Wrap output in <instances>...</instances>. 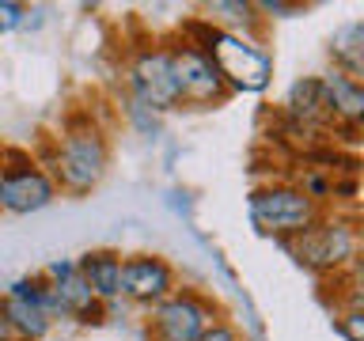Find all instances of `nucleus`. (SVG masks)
<instances>
[{"label":"nucleus","mask_w":364,"mask_h":341,"mask_svg":"<svg viewBox=\"0 0 364 341\" xmlns=\"http://www.w3.org/2000/svg\"><path fill=\"white\" fill-rule=\"evenodd\" d=\"M201 50L220 72L224 87L232 91H262L273 76V61L266 57V50L243 38L239 31H209Z\"/></svg>","instance_id":"1"},{"label":"nucleus","mask_w":364,"mask_h":341,"mask_svg":"<svg viewBox=\"0 0 364 341\" xmlns=\"http://www.w3.org/2000/svg\"><path fill=\"white\" fill-rule=\"evenodd\" d=\"M250 220L258 224V232L289 243V239L304 235L318 220V205L300 186L273 182V186H262L250 193Z\"/></svg>","instance_id":"2"},{"label":"nucleus","mask_w":364,"mask_h":341,"mask_svg":"<svg viewBox=\"0 0 364 341\" xmlns=\"http://www.w3.org/2000/svg\"><path fill=\"white\" fill-rule=\"evenodd\" d=\"M102 170H107V141L95 125H76L68 129L53 148V182H61L73 193H87L99 186Z\"/></svg>","instance_id":"3"},{"label":"nucleus","mask_w":364,"mask_h":341,"mask_svg":"<svg viewBox=\"0 0 364 341\" xmlns=\"http://www.w3.org/2000/svg\"><path fill=\"white\" fill-rule=\"evenodd\" d=\"M292 254L300 266L315 269V273H326V269H338L346 261L357 258V232L353 224L346 220H315L304 235L292 239Z\"/></svg>","instance_id":"4"},{"label":"nucleus","mask_w":364,"mask_h":341,"mask_svg":"<svg viewBox=\"0 0 364 341\" xmlns=\"http://www.w3.org/2000/svg\"><path fill=\"white\" fill-rule=\"evenodd\" d=\"M53 193H57V182L42 167H34L31 159L16 152L8 156V163L0 156V209L4 212H16V216L38 212L53 201Z\"/></svg>","instance_id":"5"},{"label":"nucleus","mask_w":364,"mask_h":341,"mask_svg":"<svg viewBox=\"0 0 364 341\" xmlns=\"http://www.w3.org/2000/svg\"><path fill=\"white\" fill-rule=\"evenodd\" d=\"M129 91L133 102L144 110H175L178 107V84H175V65L167 50H141L129 65Z\"/></svg>","instance_id":"6"},{"label":"nucleus","mask_w":364,"mask_h":341,"mask_svg":"<svg viewBox=\"0 0 364 341\" xmlns=\"http://www.w3.org/2000/svg\"><path fill=\"white\" fill-rule=\"evenodd\" d=\"M171 65H175V84H178V102H190V107H209V102L224 99V80L213 68V61L205 57L201 45H178L171 53Z\"/></svg>","instance_id":"7"},{"label":"nucleus","mask_w":364,"mask_h":341,"mask_svg":"<svg viewBox=\"0 0 364 341\" xmlns=\"http://www.w3.org/2000/svg\"><path fill=\"white\" fill-rule=\"evenodd\" d=\"M175 288V269L156 254H133L122 258V273H118V296L133 303H159L167 300Z\"/></svg>","instance_id":"8"},{"label":"nucleus","mask_w":364,"mask_h":341,"mask_svg":"<svg viewBox=\"0 0 364 341\" xmlns=\"http://www.w3.org/2000/svg\"><path fill=\"white\" fill-rule=\"evenodd\" d=\"M42 277L50 284L57 315H68L76 323H99L102 318V300H95V292L76 273V261H53V266H46Z\"/></svg>","instance_id":"9"},{"label":"nucleus","mask_w":364,"mask_h":341,"mask_svg":"<svg viewBox=\"0 0 364 341\" xmlns=\"http://www.w3.org/2000/svg\"><path fill=\"white\" fill-rule=\"evenodd\" d=\"M152 326L159 341H198L209 326V303H201L193 292H171L167 300L156 303Z\"/></svg>","instance_id":"10"},{"label":"nucleus","mask_w":364,"mask_h":341,"mask_svg":"<svg viewBox=\"0 0 364 341\" xmlns=\"http://www.w3.org/2000/svg\"><path fill=\"white\" fill-rule=\"evenodd\" d=\"M76 273L84 277V284L95 292V300L110 303L118 296V273H122V258L114 250H87L76 261Z\"/></svg>","instance_id":"11"},{"label":"nucleus","mask_w":364,"mask_h":341,"mask_svg":"<svg viewBox=\"0 0 364 341\" xmlns=\"http://www.w3.org/2000/svg\"><path fill=\"white\" fill-rule=\"evenodd\" d=\"M318 87H323V102H326V114H334V118H346L357 125L360 114H364V91L353 76L346 72H330L318 80Z\"/></svg>","instance_id":"12"},{"label":"nucleus","mask_w":364,"mask_h":341,"mask_svg":"<svg viewBox=\"0 0 364 341\" xmlns=\"http://www.w3.org/2000/svg\"><path fill=\"white\" fill-rule=\"evenodd\" d=\"M0 315H4V323L11 326L16 341H38V337H46V330L53 323L46 311H38V307H31L23 300H11V296L0 300Z\"/></svg>","instance_id":"13"},{"label":"nucleus","mask_w":364,"mask_h":341,"mask_svg":"<svg viewBox=\"0 0 364 341\" xmlns=\"http://www.w3.org/2000/svg\"><path fill=\"white\" fill-rule=\"evenodd\" d=\"M289 114L300 121H315L326 114V102H323V87H318V80H304V84H296L289 91Z\"/></svg>","instance_id":"14"},{"label":"nucleus","mask_w":364,"mask_h":341,"mask_svg":"<svg viewBox=\"0 0 364 341\" xmlns=\"http://www.w3.org/2000/svg\"><path fill=\"white\" fill-rule=\"evenodd\" d=\"M23 23H27V8H23V4H11V0H0V34L19 31Z\"/></svg>","instance_id":"15"},{"label":"nucleus","mask_w":364,"mask_h":341,"mask_svg":"<svg viewBox=\"0 0 364 341\" xmlns=\"http://www.w3.org/2000/svg\"><path fill=\"white\" fill-rule=\"evenodd\" d=\"M198 341H239V334H235L232 326H224V323H209Z\"/></svg>","instance_id":"16"},{"label":"nucleus","mask_w":364,"mask_h":341,"mask_svg":"<svg viewBox=\"0 0 364 341\" xmlns=\"http://www.w3.org/2000/svg\"><path fill=\"white\" fill-rule=\"evenodd\" d=\"M338 326L346 330V337H349V341H360V311L341 315V318H338Z\"/></svg>","instance_id":"17"},{"label":"nucleus","mask_w":364,"mask_h":341,"mask_svg":"<svg viewBox=\"0 0 364 341\" xmlns=\"http://www.w3.org/2000/svg\"><path fill=\"white\" fill-rule=\"evenodd\" d=\"M0 337H4V341H16V334H11V326L4 323V315H0Z\"/></svg>","instance_id":"18"},{"label":"nucleus","mask_w":364,"mask_h":341,"mask_svg":"<svg viewBox=\"0 0 364 341\" xmlns=\"http://www.w3.org/2000/svg\"><path fill=\"white\" fill-rule=\"evenodd\" d=\"M0 341H4V337H0Z\"/></svg>","instance_id":"19"}]
</instances>
